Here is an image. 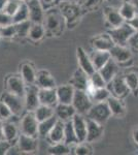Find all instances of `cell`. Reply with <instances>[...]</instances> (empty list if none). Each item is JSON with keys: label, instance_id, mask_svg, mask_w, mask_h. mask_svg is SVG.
<instances>
[{"label": "cell", "instance_id": "obj_1", "mask_svg": "<svg viewBox=\"0 0 138 155\" xmlns=\"http://www.w3.org/2000/svg\"><path fill=\"white\" fill-rule=\"evenodd\" d=\"M43 26L46 28V34L47 36H60L63 33L66 27V22L59 7L53 6L47 9L44 14Z\"/></svg>", "mask_w": 138, "mask_h": 155}, {"label": "cell", "instance_id": "obj_2", "mask_svg": "<svg viewBox=\"0 0 138 155\" xmlns=\"http://www.w3.org/2000/svg\"><path fill=\"white\" fill-rule=\"evenodd\" d=\"M61 14L63 15L67 28H74L81 21L85 12L84 7L79 5V2H72L69 0L61 2L57 5Z\"/></svg>", "mask_w": 138, "mask_h": 155}, {"label": "cell", "instance_id": "obj_3", "mask_svg": "<svg viewBox=\"0 0 138 155\" xmlns=\"http://www.w3.org/2000/svg\"><path fill=\"white\" fill-rule=\"evenodd\" d=\"M111 112L108 107L107 101H100V102H94V104L90 109V111L87 113L88 118H91L95 121L99 122L100 124L103 125L108 121V119L111 117Z\"/></svg>", "mask_w": 138, "mask_h": 155}, {"label": "cell", "instance_id": "obj_4", "mask_svg": "<svg viewBox=\"0 0 138 155\" xmlns=\"http://www.w3.org/2000/svg\"><path fill=\"white\" fill-rule=\"evenodd\" d=\"M135 32L136 31H135L127 22L123 23L121 26L108 30V33L110 34L111 38L114 39V44L120 45V46H127L130 37H131Z\"/></svg>", "mask_w": 138, "mask_h": 155}, {"label": "cell", "instance_id": "obj_5", "mask_svg": "<svg viewBox=\"0 0 138 155\" xmlns=\"http://www.w3.org/2000/svg\"><path fill=\"white\" fill-rule=\"evenodd\" d=\"M0 101H3L11 109L14 116H20V115H22L24 110H26L24 97L12 94L8 91H5L1 94Z\"/></svg>", "mask_w": 138, "mask_h": 155}, {"label": "cell", "instance_id": "obj_6", "mask_svg": "<svg viewBox=\"0 0 138 155\" xmlns=\"http://www.w3.org/2000/svg\"><path fill=\"white\" fill-rule=\"evenodd\" d=\"M106 87L108 88L112 96L117 97V98H121V99L126 98L131 93V90L128 87L124 76H120V74H117L109 83H107Z\"/></svg>", "mask_w": 138, "mask_h": 155}, {"label": "cell", "instance_id": "obj_7", "mask_svg": "<svg viewBox=\"0 0 138 155\" xmlns=\"http://www.w3.org/2000/svg\"><path fill=\"white\" fill-rule=\"evenodd\" d=\"M72 104H73V107H75L77 113L84 115L87 114L90 111V109L94 104V102H93L91 96L88 94L87 91L75 89Z\"/></svg>", "mask_w": 138, "mask_h": 155}, {"label": "cell", "instance_id": "obj_8", "mask_svg": "<svg viewBox=\"0 0 138 155\" xmlns=\"http://www.w3.org/2000/svg\"><path fill=\"white\" fill-rule=\"evenodd\" d=\"M38 125L39 121L37 120L34 112H27L23 116L20 123L21 132L32 137L38 136Z\"/></svg>", "mask_w": 138, "mask_h": 155}, {"label": "cell", "instance_id": "obj_9", "mask_svg": "<svg viewBox=\"0 0 138 155\" xmlns=\"http://www.w3.org/2000/svg\"><path fill=\"white\" fill-rule=\"evenodd\" d=\"M6 91L16 95L25 97L26 93V83L21 74H11L5 80Z\"/></svg>", "mask_w": 138, "mask_h": 155}, {"label": "cell", "instance_id": "obj_10", "mask_svg": "<svg viewBox=\"0 0 138 155\" xmlns=\"http://www.w3.org/2000/svg\"><path fill=\"white\" fill-rule=\"evenodd\" d=\"M39 87L36 84H31L26 86V93H25V107L27 112H34L39 106Z\"/></svg>", "mask_w": 138, "mask_h": 155}, {"label": "cell", "instance_id": "obj_11", "mask_svg": "<svg viewBox=\"0 0 138 155\" xmlns=\"http://www.w3.org/2000/svg\"><path fill=\"white\" fill-rule=\"evenodd\" d=\"M109 52L111 55V58L115 62H117L120 66L125 65L132 60V50L128 46L114 45Z\"/></svg>", "mask_w": 138, "mask_h": 155}, {"label": "cell", "instance_id": "obj_12", "mask_svg": "<svg viewBox=\"0 0 138 155\" xmlns=\"http://www.w3.org/2000/svg\"><path fill=\"white\" fill-rule=\"evenodd\" d=\"M17 145L22 153H34L38 149V140H37V137L21 134L18 139Z\"/></svg>", "mask_w": 138, "mask_h": 155}, {"label": "cell", "instance_id": "obj_13", "mask_svg": "<svg viewBox=\"0 0 138 155\" xmlns=\"http://www.w3.org/2000/svg\"><path fill=\"white\" fill-rule=\"evenodd\" d=\"M27 5L29 8L30 21L32 23H43L46 9L43 8L40 0H29Z\"/></svg>", "mask_w": 138, "mask_h": 155}, {"label": "cell", "instance_id": "obj_14", "mask_svg": "<svg viewBox=\"0 0 138 155\" xmlns=\"http://www.w3.org/2000/svg\"><path fill=\"white\" fill-rule=\"evenodd\" d=\"M87 141L88 143H94L101 139L104 134V127L99 122L87 117Z\"/></svg>", "mask_w": 138, "mask_h": 155}, {"label": "cell", "instance_id": "obj_15", "mask_svg": "<svg viewBox=\"0 0 138 155\" xmlns=\"http://www.w3.org/2000/svg\"><path fill=\"white\" fill-rule=\"evenodd\" d=\"M114 41L111 38L108 32L97 34L91 39V46L93 50H102V51H110L114 46Z\"/></svg>", "mask_w": 138, "mask_h": 155}, {"label": "cell", "instance_id": "obj_16", "mask_svg": "<svg viewBox=\"0 0 138 155\" xmlns=\"http://www.w3.org/2000/svg\"><path fill=\"white\" fill-rule=\"evenodd\" d=\"M103 17L105 19L107 26L111 28H115V27L121 26L123 23H125L124 18L121 16L119 9L114 8L112 6H106L103 8Z\"/></svg>", "mask_w": 138, "mask_h": 155}, {"label": "cell", "instance_id": "obj_17", "mask_svg": "<svg viewBox=\"0 0 138 155\" xmlns=\"http://www.w3.org/2000/svg\"><path fill=\"white\" fill-rule=\"evenodd\" d=\"M72 123H73V127L75 134L77 136L79 143L87 141V118H85L82 114L76 113L72 117Z\"/></svg>", "mask_w": 138, "mask_h": 155}, {"label": "cell", "instance_id": "obj_18", "mask_svg": "<svg viewBox=\"0 0 138 155\" xmlns=\"http://www.w3.org/2000/svg\"><path fill=\"white\" fill-rule=\"evenodd\" d=\"M76 57L79 67L89 76H91L93 72L96 71L91 58H90V55L87 53L86 50L82 47H77L76 48Z\"/></svg>", "mask_w": 138, "mask_h": 155}, {"label": "cell", "instance_id": "obj_19", "mask_svg": "<svg viewBox=\"0 0 138 155\" xmlns=\"http://www.w3.org/2000/svg\"><path fill=\"white\" fill-rule=\"evenodd\" d=\"M38 95H39L40 104H46V106L55 107L59 104L56 88H49V89L39 88Z\"/></svg>", "mask_w": 138, "mask_h": 155}, {"label": "cell", "instance_id": "obj_20", "mask_svg": "<svg viewBox=\"0 0 138 155\" xmlns=\"http://www.w3.org/2000/svg\"><path fill=\"white\" fill-rule=\"evenodd\" d=\"M89 83H90L89 74H86L81 67H79L74 71L73 76H72V78L69 81V84H71L75 89L85 90V91H86L88 86H89Z\"/></svg>", "mask_w": 138, "mask_h": 155}, {"label": "cell", "instance_id": "obj_21", "mask_svg": "<svg viewBox=\"0 0 138 155\" xmlns=\"http://www.w3.org/2000/svg\"><path fill=\"white\" fill-rule=\"evenodd\" d=\"M107 104H108L111 115L115 117V118H123V117L126 116L127 109L126 106H125V102L123 101V99L111 95L107 99Z\"/></svg>", "mask_w": 138, "mask_h": 155}, {"label": "cell", "instance_id": "obj_22", "mask_svg": "<svg viewBox=\"0 0 138 155\" xmlns=\"http://www.w3.org/2000/svg\"><path fill=\"white\" fill-rule=\"evenodd\" d=\"M57 95L58 101L60 104H72L73 101L75 88L71 84H64L57 87Z\"/></svg>", "mask_w": 138, "mask_h": 155}, {"label": "cell", "instance_id": "obj_23", "mask_svg": "<svg viewBox=\"0 0 138 155\" xmlns=\"http://www.w3.org/2000/svg\"><path fill=\"white\" fill-rule=\"evenodd\" d=\"M76 110L73 107L72 104H58L55 107V114L57 115V117L62 121L66 122L68 120H71L72 117L76 114Z\"/></svg>", "mask_w": 138, "mask_h": 155}, {"label": "cell", "instance_id": "obj_24", "mask_svg": "<svg viewBox=\"0 0 138 155\" xmlns=\"http://www.w3.org/2000/svg\"><path fill=\"white\" fill-rule=\"evenodd\" d=\"M119 71H120L119 63L115 62L112 58H110L107 61V63L99 69L100 74H102V77L104 78V80L107 83H109L114 78H115L119 74Z\"/></svg>", "mask_w": 138, "mask_h": 155}, {"label": "cell", "instance_id": "obj_25", "mask_svg": "<svg viewBox=\"0 0 138 155\" xmlns=\"http://www.w3.org/2000/svg\"><path fill=\"white\" fill-rule=\"evenodd\" d=\"M90 58H91L94 67L96 71H99L101 67H103L107 61L111 58L109 51H102V50H93V52L90 54Z\"/></svg>", "mask_w": 138, "mask_h": 155}, {"label": "cell", "instance_id": "obj_26", "mask_svg": "<svg viewBox=\"0 0 138 155\" xmlns=\"http://www.w3.org/2000/svg\"><path fill=\"white\" fill-rule=\"evenodd\" d=\"M35 84L39 87V88H57V84L55 81L54 77L52 76L47 71H39L37 72L36 81Z\"/></svg>", "mask_w": 138, "mask_h": 155}, {"label": "cell", "instance_id": "obj_27", "mask_svg": "<svg viewBox=\"0 0 138 155\" xmlns=\"http://www.w3.org/2000/svg\"><path fill=\"white\" fill-rule=\"evenodd\" d=\"M64 129H65V122L59 119L57 121L56 125L53 127L51 132L49 134V136L47 137L49 139V141L51 142V144L64 142Z\"/></svg>", "mask_w": 138, "mask_h": 155}, {"label": "cell", "instance_id": "obj_28", "mask_svg": "<svg viewBox=\"0 0 138 155\" xmlns=\"http://www.w3.org/2000/svg\"><path fill=\"white\" fill-rule=\"evenodd\" d=\"M21 76L23 78V80L25 81L26 85L35 84L37 72L35 71V67L33 66V64L30 63V62H25V63L22 64Z\"/></svg>", "mask_w": 138, "mask_h": 155}, {"label": "cell", "instance_id": "obj_29", "mask_svg": "<svg viewBox=\"0 0 138 155\" xmlns=\"http://www.w3.org/2000/svg\"><path fill=\"white\" fill-rule=\"evenodd\" d=\"M64 143L71 146V145L79 144V139L75 134L73 123H72V119L68 120L65 122V129H64Z\"/></svg>", "mask_w": 138, "mask_h": 155}, {"label": "cell", "instance_id": "obj_30", "mask_svg": "<svg viewBox=\"0 0 138 155\" xmlns=\"http://www.w3.org/2000/svg\"><path fill=\"white\" fill-rule=\"evenodd\" d=\"M46 35V28L43 26V23H32L28 34V37L32 41H40Z\"/></svg>", "mask_w": 138, "mask_h": 155}, {"label": "cell", "instance_id": "obj_31", "mask_svg": "<svg viewBox=\"0 0 138 155\" xmlns=\"http://www.w3.org/2000/svg\"><path fill=\"white\" fill-rule=\"evenodd\" d=\"M58 120H59V118H58L57 115L55 114L54 116L51 117V118H47L46 120H43V121L39 122V125H38V134L39 136L47 137L53 129V127L56 125Z\"/></svg>", "mask_w": 138, "mask_h": 155}, {"label": "cell", "instance_id": "obj_32", "mask_svg": "<svg viewBox=\"0 0 138 155\" xmlns=\"http://www.w3.org/2000/svg\"><path fill=\"white\" fill-rule=\"evenodd\" d=\"M119 12L121 14V16L124 18L125 21H129V20L134 18L137 15V7L132 2L124 0L121 7L119 8Z\"/></svg>", "mask_w": 138, "mask_h": 155}, {"label": "cell", "instance_id": "obj_33", "mask_svg": "<svg viewBox=\"0 0 138 155\" xmlns=\"http://www.w3.org/2000/svg\"><path fill=\"white\" fill-rule=\"evenodd\" d=\"M3 132H4V139L6 141L14 142L16 140L19 139V130H18V127L14 125V123L11 122H4L3 123Z\"/></svg>", "mask_w": 138, "mask_h": 155}, {"label": "cell", "instance_id": "obj_34", "mask_svg": "<svg viewBox=\"0 0 138 155\" xmlns=\"http://www.w3.org/2000/svg\"><path fill=\"white\" fill-rule=\"evenodd\" d=\"M34 114L36 116L37 120L39 122L43 121L47 118H51L52 116L55 115V107L46 106V104H40L36 110L34 111Z\"/></svg>", "mask_w": 138, "mask_h": 155}, {"label": "cell", "instance_id": "obj_35", "mask_svg": "<svg viewBox=\"0 0 138 155\" xmlns=\"http://www.w3.org/2000/svg\"><path fill=\"white\" fill-rule=\"evenodd\" d=\"M70 153H71L70 146L65 144L64 142L52 144L49 147V149H47V154H52V155H67Z\"/></svg>", "mask_w": 138, "mask_h": 155}, {"label": "cell", "instance_id": "obj_36", "mask_svg": "<svg viewBox=\"0 0 138 155\" xmlns=\"http://www.w3.org/2000/svg\"><path fill=\"white\" fill-rule=\"evenodd\" d=\"M125 81L128 87L131 90V93L134 95L138 94V72L136 71H128L124 76Z\"/></svg>", "mask_w": 138, "mask_h": 155}, {"label": "cell", "instance_id": "obj_37", "mask_svg": "<svg viewBox=\"0 0 138 155\" xmlns=\"http://www.w3.org/2000/svg\"><path fill=\"white\" fill-rule=\"evenodd\" d=\"M90 96H91L93 102L107 101V99L111 96V93L107 87H104V88H96Z\"/></svg>", "mask_w": 138, "mask_h": 155}, {"label": "cell", "instance_id": "obj_38", "mask_svg": "<svg viewBox=\"0 0 138 155\" xmlns=\"http://www.w3.org/2000/svg\"><path fill=\"white\" fill-rule=\"evenodd\" d=\"M27 20H30V16H29V8L28 5H27V2H24L20 8L18 9L16 14L12 16V22L14 23H20V22H24L27 21Z\"/></svg>", "mask_w": 138, "mask_h": 155}, {"label": "cell", "instance_id": "obj_39", "mask_svg": "<svg viewBox=\"0 0 138 155\" xmlns=\"http://www.w3.org/2000/svg\"><path fill=\"white\" fill-rule=\"evenodd\" d=\"M89 80L90 84L94 88H104L107 86V82L104 80V78L102 77L99 71H95L91 76H89Z\"/></svg>", "mask_w": 138, "mask_h": 155}, {"label": "cell", "instance_id": "obj_40", "mask_svg": "<svg viewBox=\"0 0 138 155\" xmlns=\"http://www.w3.org/2000/svg\"><path fill=\"white\" fill-rule=\"evenodd\" d=\"M16 25V31L18 37H27L29 34L30 27L32 25V22L30 20L24 22H20V23H14Z\"/></svg>", "mask_w": 138, "mask_h": 155}, {"label": "cell", "instance_id": "obj_41", "mask_svg": "<svg viewBox=\"0 0 138 155\" xmlns=\"http://www.w3.org/2000/svg\"><path fill=\"white\" fill-rule=\"evenodd\" d=\"M23 3L24 1H22V0H8L3 8H2V12H4L5 14L12 17Z\"/></svg>", "mask_w": 138, "mask_h": 155}, {"label": "cell", "instance_id": "obj_42", "mask_svg": "<svg viewBox=\"0 0 138 155\" xmlns=\"http://www.w3.org/2000/svg\"><path fill=\"white\" fill-rule=\"evenodd\" d=\"M91 143L88 142H82V143H79L75 145L73 149V153L76 155H90L93 153V149L91 147Z\"/></svg>", "mask_w": 138, "mask_h": 155}, {"label": "cell", "instance_id": "obj_43", "mask_svg": "<svg viewBox=\"0 0 138 155\" xmlns=\"http://www.w3.org/2000/svg\"><path fill=\"white\" fill-rule=\"evenodd\" d=\"M0 31H1V36L4 38H12V37L17 36L16 31V25L11 24L8 26L0 27Z\"/></svg>", "mask_w": 138, "mask_h": 155}, {"label": "cell", "instance_id": "obj_44", "mask_svg": "<svg viewBox=\"0 0 138 155\" xmlns=\"http://www.w3.org/2000/svg\"><path fill=\"white\" fill-rule=\"evenodd\" d=\"M12 116H14V114L11 111V109L3 101H0V120L1 121H6V120L11 119Z\"/></svg>", "mask_w": 138, "mask_h": 155}, {"label": "cell", "instance_id": "obj_45", "mask_svg": "<svg viewBox=\"0 0 138 155\" xmlns=\"http://www.w3.org/2000/svg\"><path fill=\"white\" fill-rule=\"evenodd\" d=\"M102 2H103V0H84V3L82 6L84 7L85 11L92 12L94 9H97Z\"/></svg>", "mask_w": 138, "mask_h": 155}, {"label": "cell", "instance_id": "obj_46", "mask_svg": "<svg viewBox=\"0 0 138 155\" xmlns=\"http://www.w3.org/2000/svg\"><path fill=\"white\" fill-rule=\"evenodd\" d=\"M11 24H14L12 22V17L5 14L4 12L0 11V27L8 26Z\"/></svg>", "mask_w": 138, "mask_h": 155}, {"label": "cell", "instance_id": "obj_47", "mask_svg": "<svg viewBox=\"0 0 138 155\" xmlns=\"http://www.w3.org/2000/svg\"><path fill=\"white\" fill-rule=\"evenodd\" d=\"M127 46L129 47L132 51L138 52V31H136L131 37H130Z\"/></svg>", "mask_w": 138, "mask_h": 155}, {"label": "cell", "instance_id": "obj_48", "mask_svg": "<svg viewBox=\"0 0 138 155\" xmlns=\"http://www.w3.org/2000/svg\"><path fill=\"white\" fill-rule=\"evenodd\" d=\"M11 146H12V143L6 141V140H2V141H0V155L8 154V151L11 150Z\"/></svg>", "mask_w": 138, "mask_h": 155}, {"label": "cell", "instance_id": "obj_49", "mask_svg": "<svg viewBox=\"0 0 138 155\" xmlns=\"http://www.w3.org/2000/svg\"><path fill=\"white\" fill-rule=\"evenodd\" d=\"M126 22L132 27L133 29L135 30V31H138V15H136L134 18H132L131 20H129V21H126Z\"/></svg>", "mask_w": 138, "mask_h": 155}, {"label": "cell", "instance_id": "obj_50", "mask_svg": "<svg viewBox=\"0 0 138 155\" xmlns=\"http://www.w3.org/2000/svg\"><path fill=\"white\" fill-rule=\"evenodd\" d=\"M42 5H43V8L46 9H49L51 8V7H53L56 4V0H40Z\"/></svg>", "mask_w": 138, "mask_h": 155}, {"label": "cell", "instance_id": "obj_51", "mask_svg": "<svg viewBox=\"0 0 138 155\" xmlns=\"http://www.w3.org/2000/svg\"><path fill=\"white\" fill-rule=\"evenodd\" d=\"M132 139H133V142L138 146V127L137 128H134L133 129V132H132Z\"/></svg>", "mask_w": 138, "mask_h": 155}, {"label": "cell", "instance_id": "obj_52", "mask_svg": "<svg viewBox=\"0 0 138 155\" xmlns=\"http://www.w3.org/2000/svg\"><path fill=\"white\" fill-rule=\"evenodd\" d=\"M2 140H5V139H4V132H3V123L0 120V141H2Z\"/></svg>", "mask_w": 138, "mask_h": 155}, {"label": "cell", "instance_id": "obj_53", "mask_svg": "<svg viewBox=\"0 0 138 155\" xmlns=\"http://www.w3.org/2000/svg\"><path fill=\"white\" fill-rule=\"evenodd\" d=\"M7 1H8V0H0V11H2V8L4 7Z\"/></svg>", "mask_w": 138, "mask_h": 155}, {"label": "cell", "instance_id": "obj_54", "mask_svg": "<svg viewBox=\"0 0 138 155\" xmlns=\"http://www.w3.org/2000/svg\"><path fill=\"white\" fill-rule=\"evenodd\" d=\"M127 1L132 2V3L134 4V5L136 6V7H137V9H138V0H127Z\"/></svg>", "mask_w": 138, "mask_h": 155}, {"label": "cell", "instance_id": "obj_55", "mask_svg": "<svg viewBox=\"0 0 138 155\" xmlns=\"http://www.w3.org/2000/svg\"><path fill=\"white\" fill-rule=\"evenodd\" d=\"M63 1H66V0H56V5H58V4H60L61 2Z\"/></svg>", "mask_w": 138, "mask_h": 155}, {"label": "cell", "instance_id": "obj_56", "mask_svg": "<svg viewBox=\"0 0 138 155\" xmlns=\"http://www.w3.org/2000/svg\"><path fill=\"white\" fill-rule=\"evenodd\" d=\"M69 1H72V2H79V1H82V0H69Z\"/></svg>", "mask_w": 138, "mask_h": 155}, {"label": "cell", "instance_id": "obj_57", "mask_svg": "<svg viewBox=\"0 0 138 155\" xmlns=\"http://www.w3.org/2000/svg\"><path fill=\"white\" fill-rule=\"evenodd\" d=\"M22 1H24V2H28L29 0H22Z\"/></svg>", "mask_w": 138, "mask_h": 155}, {"label": "cell", "instance_id": "obj_58", "mask_svg": "<svg viewBox=\"0 0 138 155\" xmlns=\"http://www.w3.org/2000/svg\"><path fill=\"white\" fill-rule=\"evenodd\" d=\"M1 37H2V36H1V31H0V38H1Z\"/></svg>", "mask_w": 138, "mask_h": 155}]
</instances>
